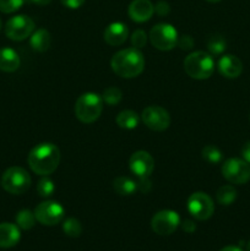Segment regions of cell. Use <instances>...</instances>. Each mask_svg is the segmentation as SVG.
I'll list each match as a JSON object with an SVG mask.
<instances>
[{
  "label": "cell",
  "instance_id": "cell-1",
  "mask_svg": "<svg viewBox=\"0 0 250 251\" xmlns=\"http://www.w3.org/2000/svg\"><path fill=\"white\" fill-rule=\"evenodd\" d=\"M27 161L33 173L47 176L58 168L60 162V151L56 145L51 142H43L31 150Z\"/></svg>",
  "mask_w": 250,
  "mask_h": 251
},
{
  "label": "cell",
  "instance_id": "cell-2",
  "mask_svg": "<svg viewBox=\"0 0 250 251\" xmlns=\"http://www.w3.org/2000/svg\"><path fill=\"white\" fill-rule=\"evenodd\" d=\"M110 66H112V70L120 77H136L145 69L144 54L134 47L123 49L113 55Z\"/></svg>",
  "mask_w": 250,
  "mask_h": 251
},
{
  "label": "cell",
  "instance_id": "cell-3",
  "mask_svg": "<svg viewBox=\"0 0 250 251\" xmlns=\"http://www.w3.org/2000/svg\"><path fill=\"white\" fill-rule=\"evenodd\" d=\"M184 70L195 80H206L215 71V60L206 51L198 50L190 53L184 60Z\"/></svg>",
  "mask_w": 250,
  "mask_h": 251
},
{
  "label": "cell",
  "instance_id": "cell-4",
  "mask_svg": "<svg viewBox=\"0 0 250 251\" xmlns=\"http://www.w3.org/2000/svg\"><path fill=\"white\" fill-rule=\"evenodd\" d=\"M103 110V100L100 95L86 92L77 98L75 103V115L81 123L91 124L100 117Z\"/></svg>",
  "mask_w": 250,
  "mask_h": 251
},
{
  "label": "cell",
  "instance_id": "cell-5",
  "mask_svg": "<svg viewBox=\"0 0 250 251\" xmlns=\"http://www.w3.org/2000/svg\"><path fill=\"white\" fill-rule=\"evenodd\" d=\"M1 186L12 195H21L31 186V176L21 167H11L2 174Z\"/></svg>",
  "mask_w": 250,
  "mask_h": 251
},
{
  "label": "cell",
  "instance_id": "cell-6",
  "mask_svg": "<svg viewBox=\"0 0 250 251\" xmlns=\"http://www.w3.org/2000/svg\"><path fill=\"white\" fill-rule=\"evenodd\" d=\"M150 42L158 50H171L176 46L178 32L172 25L158 24L150 32Z\"/></svg>",
  "mask_w": 250,
  "mask_h": 251
},
{
  "label": "cell",
  "instance_id": "cell-7",
  "mask_svg": "<svg viewBox=\"0 0 250 251\" xmlns=\"http://www.w3.org/2000/svg\"><path fill=\"white\" fill-rule=\"evenodd\" d=\"M222 176L227 181L243 185L250 180V164L240 158H229L223 163Z\"/></svg>",
  "mask_w": 250,
  "mask_h": 251
},
{
  "label": "cell",
  "instance_id": "cell-8",
  "mask_svg": "<svg viewBox=\"0 0 250 251\" xmlns=\"http://www.w3.org/2000/svg\"><path fill=\"white\" fill-rule=\"evenodd\" d=\"M188 211L195 220L206 221L215 212V205L210 196L206 193H194L188 199Z\"/></svg>",
  "mask_w": 250,
  "mask_h": 251
},
{
  "label": "cell",
  "instance_id": "cell-9",
  "mask_svg": "<svg viewBox=\"0 0 250 251\" xmlns=\"http://www.w3.org/2000/svg\"><path fill=\"white\" fill-rule=\"evenodd\" d=\"M34 31V22L26 15H16L5 25V34L15 42L24 41L31 37Z\"/></svg>",
  "mask_w": 250,
  "mask_h": 251
},
{
  "label": "cell",
  "instance_id": "cell-10",
  "mask_svg": "<svg viewBox=\"0 0 250 251\" xmlns=\"http://www.w3.org/2000/svg\"><path fill=\"white\" fill-rule=\"evenodd\" d=\"M65 210L56 201H43L34 208L37 222L43 226H55L63 221Z\"/></svg>",
  "mask_w": 250,
  "mask_h": 251
},
{
  "label": "cell",
  "instance_id": "cell-11",
  "mask_svg": "<svg viewBox=\"0 0 250 251\" xmlns=\"http://www.w3.org/2000/svg\"><path fill=\"white\" fill-rule=\"evenodd\" d=\"M180 226V217L175 211H158L151 220V228L158 235H171Z\"/></svg>",
  "mask_w": 250,
  "mask_h": 251
},
{
  "label": "cell",
  "instance_id": "cell-12",
  "mask_svg": "<svg viewBox=\"0 0 250 251\" xmlns=\"http://www.w3.org/2000/svg\"><path fill=\"white\" fill-rule=\"evenodd\" d=\"M144 124L153 131H164L171 125V115L159 105H149L141 114Z\"/></svg>",
  "mask_w": 250,
  "mask_h": 251
},
{
  "label": "cell",
  "instance_id": "cell-13",
  "mask_svg": "<svg viewBox=\"0 0 250 251\" xmlns=\"http://www.w3.org/2000/svg\"><path fill=\"white\" fill-rule=\"evenodd\" d=\"M130 171L139 176H150L154 169V161L146 151H136L129 159Z\"/></svg>",
  "mask_w": 250,
  "mask_h": 251
},
{
  "label": "cell",
  "instance_id": "cell-14",
  "mask_svg": "<svg viewBox=\"0 0 250 251\" xmlns=\"http://www.w3.org/2000/svg\"><path fill=\"white\" fill-rule=\"evenodd\" d=\"M127 12L132 21L141 24L151 19L154 12V6L150 0H132Z\"/></svg>",
  "mask_w": 250,
  "mask_h": 251
},
{
  "label": "cell",
  "instance_id": "cell-15",
  "mask_svg": "<svg viewBox=\"0 0 250 251\" xmlns=\"http://www.w3.org/2000/svg\"><path fill=\"white\" fill-rule=\"evenodd\" d=\"M103 37H104L105 43L109 46H122L129 37V29L126 25L123 22H113L104 29Z\"/></svg>",
  "mask_w": 250,
  "mask_h": 251
},
{
  "label": "cell",
  "instance_id": "cell-16",
  "mask_svg": "<svg viewBox=\"0 0 250 251\" xmlns=\"http://www.w3.org/2000/svg\"><path fill=\"white\" fill-rule=\"evenodd\" d=\"M218 71L227 78H237L243 73V63L238 56L227 54L218 61Z\"/></svg>",
  "mask_w": 250,
  "mask_h": 251
},
{
  "label": "cell",
  "instance_id": "cell-17",
  "mask_svg": "<svg viewBox=\"0 0 250 251\" xmlns=\"http://www.w3.org/2000/svg\"><path fill=\"white\" fill-rule=\"evenodd\" d=\"M21 232L17 225L12 223H0V248L9 249L20 242Z\"/></svg>",
  "mask_w": 250,
  "mask_h": 251
},
{
  "label": "cell",
  "instance_id": "cell-18",
  "mask_svg": "<svg viewBox=\"0 0 250 251\" xmlns=\"http://www.w3.org/2000/svg\"><path fill=\"white\" fill-rule=\"evenodd\" d=\"M20 56L12 48L5 47L0 49V70L4 73H14L20 68Z\"/></svg>",
  "mask_w": 250,
  "mask_h": 251
},
{
  "label": "cell",
  "instance_id": "cell-19",
  "mask_svg": "<svg viewBox=\"0 0 250 251\" xmlns=\"http://www.w3.org/2000/svg\"><path fill=\"white\" fill-rule=\"evenodd\" d=\"M29 44H31L32 49L39 53H43V51L48 50L50 48L51 44V36L46 28H39L37 31H34L31 34V38H29Z\"/></svg>",
  "mask_w": 250,
  "mask_h": 251
},
{
  "label": "cell",
  "instance_id": "cell-20",
  "mask_svg": "<svg viewBox=\"0 0 250 251\" xmlns=\"http://www.w3.org/2000/svg\"><path fill=\"white\" fill-rule=\"evenodd\" d=\"M115 122H117L118 126L122 127V129L132 130L135 129V127H137V125H139L140 117L136 112H134V110L126 109L123 110V112H120L119 114L117 115Z\"/></svg>",
  "mask_w": 250,
  "mask_h": 251
},
{
  "label": "cell",
  "instance_id": "cell-21",
  "mask_svg": "<svg viewBox=\"0 0 250 251\" xmlns=\"http://www.w3.org/2000/svg\"><path fill=\"white\" fill-rule=\"evenodd\" d=\"M113 188H114L115 193L122 196L132 195L137 190L136 181L132 180L129 176H118V178H115V180L113 181Z\"/></svg>",
  "mask_w": 250,
  "mask_h": 251
},
{
  "label": "cell",
  "instance_id": "cell-22",
  "mask_svg": "<svg viewBox=\"0 0 250 251\" xmlns=\"http://www.w3.org/2000/svg\"><path fill=\"white\" fill-rule=\"evenodd\" d=\"M216 199L220 205L229 206L237 199V190L232 185H223L216 193Z\"/></svg>",
  "mask_w": 250,
  "mask_h": 251
},
{
  "label": "cell",
  "instance_id": "cell-23",
  "mask_svg": "<svg viewBox=\"0 0 250 251\" xmlns=\"http://www.w3.org/2000/svg\"><path fill=\"white\" fill-rule=\"evenodd\" d=\"M36 216H34V212L27 210H21L16 215V225L20 229L24 230H29L31 228L34 227L36 225Z\"/></svg>",
  "mask_w": 250,
  "mask_h": 251
},
{
  "label": "cell",
  "instance_id": "cell-24",
  "mask_svg": "<svg viewBox=\"0 0 250 251\" xmlns=\"http://www.w3.org/2000/svg\"><path fill=\"white\" fill-rule=\"evenodd\" d=\"M63 232L70 238H78L82 233V226L76 218H66L63 222Z\"/></svg>",
  "mask_w": 250,
  "mask_h": 251
},
{
  "label": "cell",
  "instance_id": "cell-25",
  "mask_svg": "<svg viewBox=\"0 0 250 251\" xmlns=\"http://www.w3.org/2000/svg\"><path fill=\"white\" fill-rule=\"evenodd\" d=\"M225 39L220 34H213L207 41V49L211 55H220L225 50Z\"/></svg>",
  "mask_w": 250,
  "mask_h": 251
},
{
  "label": "cell",
  "instance_id": "cell-26",
  "mask_svg": "<svg viewBox=\"0 0 250 251\" xmlns=\"http://www.w3.org/2000/svg\"><path fill=\"white\" fill-rule=\"evenodd\" d=\"M201 153H202V158L211 164L220 163L222 161V152L218 147L213 146V145H207V146L203 147Z\"/></svg>",
  "mask_w": 250,
  "mask_h": 251
},
{
  "label": "cell",
  "instance_id": "cell-27",
  "mask_svg": "<svg viewBox=\"0 0 250 251\" xmlns=\"http://www.w3.org/2000/svg\"><path fill=\"white\" fill-rule=\"evenodd\" d=\"M37 191H38L39 196L42 198H49L55 191V185H54L53 180L48 178V176L42 178L37 184Z\"/></svg>",
  "mask_w": 250,
  "mask_h": 251
},
{
  "label": "cell",
  "instance_id": "cell-28",
  "mask_svg": "<svg viewBox=\"0 0 250 251\" xmlns=\"http://www.w3.org/2000/svg\"><path fill=\"white\" fill-rule=\"evenodd\" d=\"M123 93L118 87H108L105 88L102 95L103 102L107 103L108 105H115L122 100Z\"/></svg>",
  "mask_w": 250,
  "mask_h": 251
},
{
  "label": "cell",
  "instance_id": "cell-29",
  "mask_svg": "<svg viewBox=\"0 0 250 251\" xmlns=\"http://www.w3.org/2000/svg\"><path fill=\"white\" fill-rule=\"evenodd\" d=\"M26 0H0V11L4 14H11L17 11Z\"/></svg>",
  "mask_w": 250,
  "mask_h": 251
},
{
  "label": "cell",
  "instance_id": "cell-30",
  "mask_svg": "<svg viewBox=\"0 0 250 251\" xmlns=\"http://www.w3.org/2000/svg\"><path fill=\"white\" fill-rule=\"evenodd\" d=\"M147 42V34L144 29H136L134 33L131 34V44L134 48L141 49L146 46Z\"/></svg>",
  "mask_w": 250,
  "mask_h": 251
},
{
  "label": "cell",
  "instance_id": "cell-31",
  "mask_svg": "<svg viewBox=\"0 0 250 251\" xmlns=\"http://www.w3.org/2000/svg\"><path fill=\"white\" fill-rule=\"evenodd\" d=\"M194 44H195V42H194V39L191 38L190 36H188V34L181 36L180 38L178 37V42H176V46L180 49H183V50H190L194 47Z\"/></svg>",
  "mask_w": 250,
  "mask_h": 251
},
{
  "label": "cell",
  "instance_id": "cell-32",
  "mask_svg": "<svg viewBox=\"0 0 250 251\" xmlns=\"http://www.w3.org/2000/svg\"><path fill=\"white\" fill-rule=\"evenodd\" d=\"M136 186H137V190L141 191V193L144 194L149 193L152 188L149 176H139V179H137L136 181Z\"/></svg>",
  "mask_w": 250,
  "mask_h": 251
},
{
  "label": "cell",
  "instance_id": "cell-33",
  "mask_svg": "<svg viewBox=\"0 0 250 251\" xmlns=\"http://www.w3.org/2000/svg\"><path fill=\"white\" fill-rule=\"evenodd\" d=\"M154 11H156L157 15H159V16H166V15H168L169 11H171V6H169V4L167 1L161 0V1L157 2L156 6H154Z\"/></svg>",
  "mask_w": 250,
  "mask_h": 251
},
{
  "label": "cell",
  "instance_id": "cell-34",
  "mask_svg": "<svg viewBox=\"0 0 250 251\" xmlns=\"http://www.w3.org/2000/svg\"><path fill=\"white\" fill-rule=\"evenodd\" d=\"M61 4L64 5L65 7H69V9H78L83 5L85 0H60Z\"/></svg>",
  "mask_w": 250,
  "mask_h": 251
},
{
  "label": "cell",
  "instance_id": "cell-35",
  "mask_svg": "<svg viewBox=\"0 0 250 251\" xmlns=\"http://www.w3.org/2000/svg\"><path fill=\"white\" fill-rule=\"evenodd\" d=\"M181 228H183L184 232L186 233H194L196 229V225L194 221L191 220H185L183 223H181Z\"/></svg>",
  "mask_w": 250,
  "mask_h": 251
},
{
  "label": "cell",
  "instance_id": "cell-36",
  "mask_svg": "<svg viewBox=\"0 0 250 251\" xmlns=\"http://www.w3.org/2000/svg\"><path fill=\"white\" fill-rule=\"evenodd\" d=\"M242 156H243V159L250 164V141H248L247 144L243 146Z\"/></svg>",
  "mask_w": 250,
  "mask_h": 251
},
{
  "label": "cell",
  "instance_id": "cell-37",
  "mask_svg": "<svg viewBox=\"0 0 250 251\" xmlns=\"http://www.w3.org/2000/svg\"><path fill=\"white\" fill-rule=\"evenodd\" d=\"M220 251H243L239 247H234V245H229V247L222 248Z\"/></svg>",
  "mask_w": 250,
  "mask_h": 251
},
{
  "label": "cell",
  "instance_id": "cell-38",
  "mask_svg": "<svg viewBox=\"0 0 250 251\" xmlns=\"http://www.w3.org/2000/svg\"><path fill=\"white\" fill-rule=\"evenodd\" d=\"M29 1L33 2V4H36V5H47V4H49L51 0H29Z\"/></svg>",
  "mask_w": 250,
  "mask_h": 251
},
{
  "label": "cell",
  "instance_id": "cell-39",
  "mask_svg": "<svg viewBox=\"0 0 250 251\" xmlns=\"http://www.w3.org/2000/svg\"><path fill=\"white\" fill-rule=\"evenodd\" d=\"M247 251H250V240L248 242V244H247Z\"/></svg>",
  "mask_w": 250,
  "mask_h": 251
},
{
  "label": "cell",
  "instance_id": "cell-40",
  "mask_svg": "<svg viewBox=\"0 0 250 251\" xmlns=\"http://www.w3.org/2000/svg\"><path fill=\"white\" fill-rule=\"evenodd\" d=\"M207 1H210V2H217V1H221V0H207Z\"/></svg>",
  "mask_w": 250,
  "mask_h": 251
},
{
  "label": "cell",
  "instance_id": "cell-41",
  "mask_svg": "<svg viewBox=\"0 0 250 251\" xmlns=\"http://www.w3.org/2000/svg\"><path fill=\"white\" fill-rule=\"evenodd\" d=\"M0 29H1V21H0Z\"/></svg>",
  "mask_w": 250,
  "mask_h": 251
}]
</instances>
